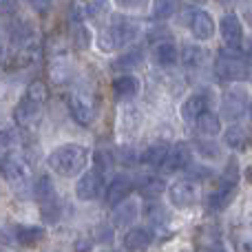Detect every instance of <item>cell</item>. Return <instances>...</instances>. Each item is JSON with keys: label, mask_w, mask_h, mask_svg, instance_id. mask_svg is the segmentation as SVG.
<instances>
[{"label": "cell", "mask_w": 252, "mask_h": 252, "mask_svg": "<svg viewBox=\"0 0 252 252\" xmlns=\"http://www.w3.org/2000/svg\"><path fill=\"white\" fill-rule=\"evenodd\" d=\"M89 161V151L80 144H64L49 155V168L62 177H75L84 170Z\"/></svg>", "instance_id": "1"}, {"label": "cell", "mask_w": 252, "mask_h": 252, "mask_svg": "<svg viewBox=\"0 0 252 252\" xmlns=\"http://www.w3.org/2000/svg\"><path fill=\"white\" fill-rule=\"evenodd\" d=\"M44 100H47V89H44L42 82H33L29 89H27L25 97L20 100V104L16 106V122L25 128L29 126H35L40 120V113H42V106H44Z\"/></svg>", "instance_id": "2"}, {"label": "cell", "mask_w": 252, "mask_h": 252, "mask_svg": "<svg viewBox=\"0 0 252 252\" xmlns=\"http://www.w3.org/2000/svg\"><path fill=\"white\" fill-rule=\"evenodd\" d=\"M137 35H139L137 22L126 18V16H118V18H113V22H111L104 31H102L100 47L104 49V51H111V49H118V47H126V44H130Z\"/></svg>", "instance_id": "3"}, {"label": "cell", "mask_w": 252, "mask_h": 252, "mask_svg": "<svg viewBox=\"0 0 252 252\" xmlns=\"http://www.w3.org/2000/svg\"><path fill=\"white\" fill-rule=\"evenodd\" d=\"M235 51L237 49H230V51H221L217 56L215 73L221 82H241L248 75V62Z\"/></svg>", "instance_id": "4"}, {"label": "cell", "mask_w": 252, "mask_h": 252, "mask_svg": "<svg viewBox=\"0 0 252 252\" xmlns=\"http://www.w3.org/2000/svg\"><path fill=\"white\" fill-rule=\"evenodd\" d=\"M0 175L13 190H22V188H27V182H29V164L20 155L9 153L0 159Z\"/></svg>", "instance_id": "5"}, {"label": "cell", "mask_w": 252, "mask_h": 252, "mask_svg": "<svg viewBox=\"0 0 252 252\" xmlns=\"http://www.w3.org/2000/svg\"><path fill=\"white\" fill-rule=\"evenodd\" d=\"M246 106H248V91L246 87H232L223 93V102H221V118L223 120H239L244 115Z\"/></svg>", "instance_id": "6"}, {"label": "cell", "mask_w": 252, "mask_h": 252, "mask_svg": "<svg viewBox=\"0 0 252 252\" xmlns=\"http://www.w3.org/2000/svg\"><path fill=\"white\" fill-rule=\"evenodd\" d=\"M69 111L73 120L82 126H91L95 120V102L87 93H71L69 95Z\"/></svg>", "instance_id": "7"}, {"label": "cell", "mask_w": 252, "mask_h": 252, "mask_svg": "<svg viewBox=\"0 0 252 252\" xmlns=\"http://www.w3.org/2000/svg\"><path fill=\"white\" fill-rule=\"evenodd\" d=\"M170 204L175 208H190L199 197V188H197L195 179H177L173 186L168 188Z\"/></svg>", "instance_id": "8"}, {"label": "cell", "mask_w": 252, "mask_h": 252, "mask_svg": "<svg viewBox=\"0 0 252 252\" xmlns=\"http://www.w3.org/2000/svg\"><path fill=\"white\" fill-rule=\"evenodd\" d=\"M219 33H221V40L228 49H239L241 47L244 29H241V22L235 13H226V16L219 20Z\"/></svg>", "instance_id": "9"}, {"label": "cell", "mask_w": 252, "mask_h": 252, "mask_svg": "<svg viewBox=\"0 0 252 252\" xmlns=\"http://www.w3.org/2000/svg\"><path fill=\"white\" fill-rule=\"evenodd\" d=\"M100 188H102V173L87 170V173L78 179L75 195H78V199H82V201H91L100 195Z\"/></svg>", "instance_id": "10"}, {"label": "cell", "mask_w": 252, "mask_h": 252, "mask_svg": "<svg viewBox=\"0 0 252 252\" xmlns=\"http://www.w3.org/2000/svg\"><path fill=\"white\" fill-rule=\"evenodd\" d=\"M190 31L197 40H210L215 33V20L206 9H195L190 13Z\"/></svg>", "instance_id": "11"}, {"label": "cell", "mask_w": 252, "mask_h": 252, "mask_svg": "<svg viewBox=\"0 0 252 252\" xmlns=\"http://www.w3.org/2000/svg\"><path fill=\"white\" fill-rule=\"evenodd\" d=\"M188 166H190V148H188V144L179 142L168 151L161 168H164L166 173H177V170H184V168H188Z\"/></svg>", "instance_id": "12"}, {"label": "cell", "mask_w": 252, "mask_h": 252, "mask_svg": "<svg viewBox=\"0 0 252 252\" xmlns=\"http://www.w3.org/2000/svg\"><path fill=\"white\" fill-rule=\"evenodd\" d=\"M206 111H208V100H206V95L195 93V95H188V100H184L179 113H182V120L186 124H195Z\"/></svg>", "instance_id": "13"}, {"label": "cell", "mask_w": 252, "mask_h": 252, "mask_svg": "<svg viewBox=\"0 0 252 252\" xmlns=\"http://www.w3.org/2000/svg\"><path fill=\"white\" fill-rule=\"evenodd\" d=\"M139 89H142V84H139V80L135 75H120V78L113 80V95L120 102L133 100L139 93Z\"/></svg>", "instance_id": "14"}, {"label": "cell", "mask_w": 252, "mask_h": 252, "mask_svg": "<svg viewBox=\"0 0 252 252\" xmlns=\"http://www.w3.org/2000/svg\"><path fill=\"white\" fill-rule=\"evenodd\" d=\"M130 190H133V182H130L126 175H118V177L109 184V188H106V201H109L111 206H118L120 201H124L126 197L130 195Z\"/></svg>", "instance_id": "15"}, {"label": "cell", "mask_w": 252, "mask_h": 252, "mask_svg": "<svg viewBox=\"0 0 252 252\" xmlns=\"http://www.w3.org/2000/svg\"><path fill=\"white\" fill-rule=\"evenodd\" d=\"M135 217H137V204H135V201H126L124 199V201H120V204L115 206V210H113V223L118 228L133 223Z\"/></svg>", "instance_id": "16"}, {"label": "cell", "mask_w": 252, "mask_h": 252, "mask_svg": "<svg viewBox=\"0 0 252 252\" xmlns=\"http://www.w3.org/2000/svg\"><path fill=\"white\" fill-rule=\"evenodd\" d=\"M153 58H155V62L159 66H173L175 62H177L179 53H177V47H175L173 42H159V44H155V49H153Z\"/></svg>", "instance_id": "17"}, {"label": "cell", "mask_w": 252, "mask_h": 252, "mask_svg": "<svg viewBox=\"0 0 252 252\" xmlns=\"http://www.w3.org/2000/svg\"><path fill=\"white\" fill-rule=\"evenodd\" d=\"M170 148L166 144H155V146H148L146 151L142 153V161L151 168H161L166 161V155H168Z\"/></svg>", "instance_id": "18"}, {"label": "cell", "mask_w": 252, "mask_h": 252, "mask_svg": "<svg viewBox=\"0 0 252 252\" xmlns=\"http://www.w3.org/2000/svg\"><path fill=\"white\" fill-rule=\"evenodd\" d=\"M124 244L130 252H139V250L148 248V244H151V232H148L146 228H133V230L124 237Z\"/></svg>", "instance_id": "19"}, {"label": "cell", "mask_w": 252, "mask_h": 252, "mask_svg": "<svg viewBox=\"0 0 252 252\" xmlns=\"http://www.w3.org/2000/svg\"><path fill=\"white\" fill-rule=\"evenodd\" d=\"M16 237L22 246H33V244H40L47 237V230L42 226H20L16 230Z\"/></svg>", "instance_id": "20"}, {"label": "cell", "mask_w": 252, "mask_h": 252, "mask_svg": "<svg viewBox=\"0 0 252 252\" xmlns=\"http://www.w3.org/2000/svg\"><path fill=\"white\" fill-rule=\"evenodd\" d=\"M182 62L188 66V69H199L206 62V51L199 47V44H186L182 51Z\"/></svg>", "instance_id": "21"}, {"label": "cell", "mask_w": 252, "mask_h": 252, "mask_svg": "<svg viewBox=\"0 0 252 252\" xmlns=\"http://www.w3.org/2000/svg\"><path fill=\"white\" fill-rule=\"evenodd\" d=\"M223 142H226L230 148L246 146V142H248V130H246L244 126H239V124L228 126V128L223 130Z\"/></svg>", "instance_id": "22"}, {"label": "cell", "mask_w": 252, "mask_h": 252, "mask_svg": "<svg viewBox=\"0 0 252 252\" xmlns=\"http://www.w3.org/2000/svg\"><path fill=\"white\" fill-rule=\"evenodd\" d=\"M197 128H199V133L204 135V137H213V135H217L219 130H221V120L215 113L206 111V113L197 120Z\"/></svg>", "instance_id": "23"}, {"label": "cell", "mask_w": 252, "mask_h": 252, "mask_svg": "<svg viewBox=\"0 0 252 252\" xmlns=\"http://www.w3.org/2000/svg\"><path fill=\"white\" fill-rule=\"evenodd\" d=\"M139 188H142L144 195H159V192H164L166 182L159 175H144L139 179Z\"/></svg>", "instance_id": "24"}, {"label": "cell", "mask_w": 252, "mask_h": 252, "mask_svg": "<svg viewBox=\"0 0 252 252\" xmlns=\"http://www.w3.org/2000/svg\"><path fill=\"white\" fill-rule=\"evenodd\" d=\"M237 188H226V186H219V190L215 192L213 197H210V206H213V210H221L226 208L228 204L232 201V197H235Z\"/></svg>", "instance_id": "25"}, {"label": "cell", "mask_w": 252, "mask_h": 252, "mask_svg": "<svg viewBox=\"0 0 252 252\" xmlns=\"http://www.w3.org/2000/svg\"><path fill=\"white\" fill-rule=\"evenodd\" d=\"M144 60V51L142 49H133V51L124 53L115 60V69H133V66H139Z\"/></svg>", "instance_id": "26"}, {"label": "cell", "mask_w": 252, "mask_h": 252, "mask_svg": "<svg viewBox=\"0 0 252 252\" xmlns=\"http://www.w3.org/2000/svg\"><path fill=\"white\" fill-rule=\"evenodd\" d=\"M35 197H38L40 201H51V199H56V190H53V182L44 175V177H40L38 179V184H35Z\"/></svg>", "instance_id": "27"}, {"label": "cell", "mask_w": 252, "mask_h": 252, "mask_svg": "<svg viewBox=\"0 0 252 252\" xmlns=\"http://www.w3.org/2000/svg\"><path fill=\"white\" fill-rule=\"evenodd\" d=\"M177 0H153V16L155 18H170L175 13Z\"/></svg>", "instance_id": "28"}, {"label": "cell", "mask_w": 252, "mask_h": 252, "mask_svg": "<svg viewBox=\"0 0 252 252\" xmlns=\"http://www.w3.org/2000/svg\"><path fill=\"white\" fill-rule=\"evenodd\" d=\"M73 35H75V44H78L80 49H87L89 44H91V35H89V29L82 25V22H78V25L73 27Z\"/></svg>", "instance_id": "29"}, {"label": "cell", "mask_w": 252, "mask_h": 252, "mask_svg": "<svg viewBox=\"0 0 252 252\" xmlns=\"http://www.w3.org/2000/svg\"><path fill=\"white\" fill-rule=\"evenodd\" d=\"M197 148H199V153H201L204 157H210V159L219 157V146H217V144L210 142V137L199 139V142H197Z\"/></svg>", "instance_id": "30"}, {"label": "cell", "mask_w": 252, "mask_h": 252, "mask_svg": "<svg viewBox=\"0 0 252 252\" xmlns=\"http://www.w3.org/2000/svg\"><path fill=\"white\" fill-rule=\"evenodd\" d=\"M93 161H95V166L100 170H109L111 168V157H109V153H106V151H95Z\"/></svg>", "instance_id": "31"}, {"label": "cell", "mask_w": 252, "mask_h": 252, "mask_svg": "<svg viewBox=\"0 0 252 252\" xmlns=\"http://www.w3.org/2000/svg\"><path fill=\"white\" fill-rule=\"evenodd\" d=\"M115 4L122 9H144L148 4V0H115Z\"/></svg>", "instance_id": "32"}, {"label": "cell", "mask_w": 252, "mask_h": 252, "mask_svg": "<svg viewBox=\"0 0 252 252\" xmlns=\"http://www.w3.org/2000/svg\"><path fill=\"white\" fill-rule=\"evenodd\" d=\"M106 11V0H93L91 4V13L97 16V13H104Z\"/></svg>", "instance_id": "33"}, {"label": "cell", "mask_w": 252, "mask_h": 252, "mask_svg": "<svg viewBox=\"0 0 252 252\" xmlns=\"http://www.w3.org/2000/svg\"><path fill=\"white\" fill-rule=\"evenodd\" d=\"M128 153H130V151H126V148H124L122 153H118V155L122 157V161H124V164H133V161H135V155H130V157H128Z\"/></svg>", "instance_id": "34"}, {"label": "cell", "mask_w": 252, "mask_h": 252, "mask_svg": "<svg viewBox=\"0 0 252 252\" xmlns=\"http://www.w3.org/2000/svg\"><path fill=\"white\" fill-rule=\"evenodd\" d=\"M7 135H9V133H0V153H2L4 146L9 144V137H7Z\"/></svg>", "instance_id": "35"}, {"label": "cell", "mask_w": 252, "mask_h": 252, "mask_svg": "<svg viewBox=\"0 0 252 252\" xmlns=\"http://www.w3.org/2000/svg\"><path fill=\"white\" fill-rule=\"evenodd\" d=\"M0 58H2V42H0Z\"/></svg>", "instance_id": "36"}, {"label": "cell", "mask_w": 252, "mask_h": 252, "mask_svg": "<svg viewBox=\"0 0 252 252\" xmlns=\"http://www.w3.org/2000/svg\"><path fill=\"white\" fill-rule=\"evenodd\" d=\"M250 115H252V104H250Z\"/></svg>", "instance_id": "37"}, {"label": "cell", "mask_w": 252, "mask_h": 252, "mask_svg": "<svg viewBox=\"0 0 252 252\" xmlns=\"http://www.w3.org/2000/svg\"><path fill=\"white\" fill-rule=\"evenodd\" d=\"M27 2H33V0H27Z\"/></svg>", "instance_id": "38"}]
</instances>
